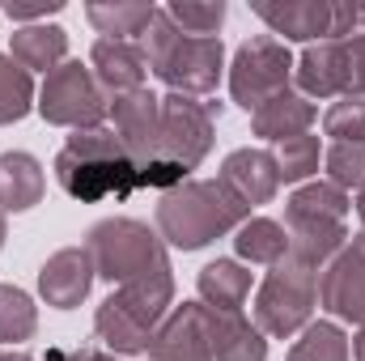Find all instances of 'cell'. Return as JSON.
Instances as JSON below:
<instances>
[{
  "instance_id": "cell-5",
  "label": "cell",
  "mask_w": 365,
  "mask_h": 361,
  "mask_svg": "<svg viewBox=\"0 0 365 361\" xmlns=\"http://www.w3.org/2000/svg\"><path fill=\"white\" fill-rule=\"evenodd\" d=\"M145 56H149V68L158 73V81L170 86V93L204 98L221 86V68H225L221 34L217 39L182 34L166 9H158L149 30H145Z\"/></svg>"
},
{
  "instance_id": "cell-37",
  "label": "cell",
  "mask_w": 365,
  "mask_h": 361,
  "mask_svg": "<svg viewBox=\"0 0 365 361\" xmlns=\"http://www.w3.org/2000/svg\"><path fill=\"white\" fill-rule=\"evenodd\" d=\"M353 357H357V361H365V327L357 332V340H353Z\"/></svg>"
},
{
  "instance_id": "cell-6",
  "label": "cell",
  "mask_w": 365,
  "mask_h": 361,
  "mask_svg": "<svg viewBox=\"0 0 365 361\" xmlns=\"http://www.w3.org/2000/svg\"><path fill=\"white\" fill-rule=\"evenodd\" d=\"M349 191H340L336 183H306L289 195L284 204V230H289V255L310 264V268H327L344 243H349Z\"/></svg>"
},
{
  "instance_id": "cell-2",
  "label": "cell",
  "mask_w": 365,
  "mask_h": 361,
  "mask_svg": "<svg viewBox=\"0 0 365 361\" xmlns=\"http://www.w3.org/2000/svg\"><path fill=\"white\" fill-rule=\"evenodd\" d=\"M251 213L217 179H187L158 200V234L175 251H200L234 234Z\"/></svg>"
},
{
  "instance_id": "cell-10",
  "label": "cell",
  "mask_w": 365,
  "mask_h": 361,
  "mask_svg": "<svg viewBox=\"0 0 365 361\" xmlns=\"http://www.w3.org/2000/svg\"><path fill=\"white\" fill-rule=\"evenodd\" d=\"M38 115L56 128H98L110 115V98L93 81V68L81 60H64L56 73H47L38 90Z\"/></svg>"
},
{
  "instance_id": "cell-24",
  "label": "cell",
  "mask_w": 365,
  "mask_h": 361,
  "mask_svg": "<svg viewBox=\"0 0 365 361\" xmlns=\"http://www.w3.org/2000/svg\"><path fill=\"white\" fill-rule=\"evenodd\" d=\"M153 13L158 9L145 0H93V4H86V17L102 39H128V43L149 30Z\"/></svg>"
},
{
  "instance_id": "cell-21",
  "label": "cell",
  "mask_w": 365,
  "mask_h": 361,
  "mask_svg": "<svg viewBox=\"0 0 365 361\" xmlns=\"http://www.w3.org/2000/svg\"><path fill=\"white\" fill-rule=\"evenodd\" d=\"M314 102L306 98V93H276L272 102H264L255 115H251V132L259 136V141H289V136H302V132H310V123H314Z\"/></svg>"
},
{
  "instance_id": "cell-33",
  "label": "cell",
  "mask_w": 365,
  "mask_h": 361,
  "mask_svg": "<svg viewBox=\"0 0 365 361\" xmlns=\"http://www.w3.org/2000/svg\"><path fill=\"white\" fill-rule=\"evenodd\" d=\"M344 43V98H365V34H349Z\"/></svg>"
},
{
  "instance_id": "cell-1",
  "label": "cell",
  "mask_w": 365,
  "mask_h": 361,
  "mask_svg": "<svg viewBox=\"0 0 365 361\" xmlns=\"http://www.w3.org/2000/svg\"><path fill=\"white\" fill-rule=\"evenodd\" d=\"M56 179L60 187L81 200V204H102V200H128L140 191V171L128 158L123 141L98 123V128H77L64 149L56 153Z\"/></svg>"
},
{
  "instance_id": "cell-26",
  "label": "cell",
  "mask_w": 365,
  "mask_h": 361,
  "mask_svg": "<svg viewBox=\"0 0 365 361\" xmlns=\"http://www.w3.org/2000/svg\"><path fill=\"white\" fill-rule=\"evenodd\" d=\"M34 106H38L34 102V77L13 56H0V128L21 123Z\"/></svg>"
},
{
  "instance_id": "cell-27",
  "label": "cell",
  "mask_w": 365,
  "mask_h": 361,
  "mask_svg": "<svg viewBox=\"0 0 365 361\" xmlns=\"http://www.w3.org/2000/svg\"><path fill=\"white\" fill-rule=\"evenodd\" d=\"M38 332V306L26 289L0 285V345H21Z\"/></svg>"
},
{
  "instance_id": "cell-22",
  "label": "cell",
  "mask_w": 365,
  "mask_h": 361,
  "mask_svg": "<svg viewBox=\"0 0 365 361\" xmlns=\"http://www.w3.org/2000/svg\"><path fill=\"white\" fill-rule=\"evenodd\" d=\"M43 166L38 158L13 149V153H0V213H26L34 204H43Z\"/></svg>"
},
{
  "instance_id": "cell-19",
  "label": "cell",
  "mask_w": 365,
  "mask_h": 361,
  "mask_svg": "<svg viewBox=\"0 0 365 361\" xmlns=\"http://www.w3.org/2000/svg\"><path fill=\"white\" fill-rule=\"evenodd\" d=\"M293 77L306 98H336L344 93V43L327 39V43H310L302 51V60L293 64Z\"/></svg>"
},
{
  "instance_id": "cell-7",
  "label": "cell",
  "mask_w": 365,
  "mask_h": 361,
  "mask_svg": "<svg viewBox=\"0 0 365 361\" xmlns=\"http://www.w3.org/2000/svg\"><path fill=\"white\" fill-rule=\"evenodd\" d=\"M86 251L93 260V272L110 285H132V280L170 272V255H166L162 234L136 217L93 221L90 234H86Z\"/></svg>"
},
{
  "instance_id": "cell-32",
  "label": "cell",
  "mask_w": 365,
  "mask_h": 361,
  "mask_svg": "<svg viewBox=\"0 0 365 361\" xmlns=\"http://www.w3.org/2000/svg\"><path fill=\"white\" fill-rule=\"evenodd\" d=\"M323 132L336 136V145L365 141V98H340L323 115Z\"/></svg>"
},
{
  "instance_id": "cell-15",
  "label": "cell",
  "mask_w": 365,
  "mask_h": 361,
  "mask_svg": "<svg viewBox=\"0 0 365 361\" xmlns=\"http://www.w3.org/2000/svg\"><path fill=\"white\" fill-rule=\"evenodd\" d=\"M93 260L86 247H64V251H56L43 268H38V293H43V302L47 306H56V310H73V306H81L86 298H90L93 289Z\"/></svg>"
},
{
  "instance_id": "cell-39",
  "label": "cell",
  "mask_w": 365,
  "mask_h": 361,
  "mask_svg": "<svg viewBox=\"0 0 365 361\" xmlns=\"http://www.w3.org/2000/svg\"><path fill=\"white\" fill-rule=\"evenodd\" d=\"M4 238H9V225H4V213H0V247H4Z\"/></svg>"
},
{
  "instance_id": "cell-8",
  "label": "cell",
  "mask_w": 365,
  "mask_h": 361,
  "mask_svg": "<svg viewBox=\"0 0 365 361\" xmlns=\"http://www.w3.org/2000/svg\"><path fill=\"white\" fill-rule=\"evenodd\" d=\"M314 302H319V272L284 255L280 264H272L255 293V327L272 340H289L310 327Z\"/></svg>"
},
{
  "instance_id": "cell-13",
  "label": "cell",
  "mask_w": 365,
  "mask_h": 361,
  "mask_svg": "<svg viewBox=\"0 0 365 361\" xmlns=\"http://www.w3.org/2000/svg\"><path fill=\"white\" fill-rule=\"evenodd\" d=\"M319 306L331 319L365 327V230L344 243V251L319 276Z\"/></svg>"
},
{
  "instance_id": "cell-16",
  "label": "cell",
  "mask_w": 365,
  "mask_h": 361,
  "mask_svg": "<svg viewBox=\"0 0 365 361\" xmlns=\"http://www.w3.org/2000/svg\"><path fill=\"white\" fill-rule=\"evenodd\" d=\"M149 361H212L204 332V302H182L162 319L149 345Z\"/></svg>"
},
{
  "instance_id": "cell-14",
  "label": "cell",
  "mask_w": 365,
  "mask_h": 361,
  "mask_svg": "<svg viewBox=\"0 0 365 361\" xmlns=\"http://www.w3.org/2000/svg\"><path fill=\"white\" fill-rule=\"evenodd\" d=\"M217 183L251 213V208L268 204L276 191H280V171H276V158L268 149H234V153L221 162Z\"/></svg>"
},
{
  "instance_id": "cell-29",
  "label": "cell",
  "mask_w": 365,
  "mask_h": 361,
  "mask_svg": "<svg viewBox=\"0 0 365 361\" xmlns=\"http://www.w3.org/2000/svg\"><path fill=\"white\" fill-rule=\"evenodd\" d=\"M272 158H276V171H280V183H302V179H310V175H319L323 149H319V136L302 132V136L280 141V149H276Z\"/></svg>"
},
{
  "instance_id": "cell-23",
  "label": "cell",
  "mask_w": 365,
  "mask_h": 361,
  "mask_svg": "<svg viewBox=\"0 0 365 361\" xmlns=\"http://www.w3.org/2000/svg\"><path fill=\"white\" fill-rule=\"evenodd\" d=\"M195 289H200V302L212 306V310H242L247 298H251V272L242 268L238 260H212L204 264L195 276Z\"/></svg>"
},
{
  "instance_id": "cell-34",
  "label": "cell",
  "mask_w": 365,
  "mask_h": 361,
  "mask_svg": "<svg viewBox=\"0 0 365 361\" xmlns=\"http://www.w3.org/2000/svg\"><path fill=\"white\" fill-rule=\"evenodd\" d=\"M60 9H64V0H4L9 21H34V26H38V17H51Z\"/></svg>"
},
{
  "instance_id": "cell-36",
  "label": "cell",
  "mask_w": 365,
  "mask_h": 361,
  "mask_svg": "<svg viewBox=\"0 0 365 361\" xmlns=\"http://www.w3.org/2000/svg\"><path fill=\"white\" fill-rule=\"evenodd\" d=\"M0 361H34L30 353H17V349H0Z\"/></svg>"
},
{
  "instance_id": "cell-28",
  "label": "cell",
  "mask_w": 365,
  "mask_h": 361,
  "mask_svg": "<svg viewBox=\"0 0 365 361\" xmlns=\"http://www.w3.org/2000/svg\"><path fill=\"white\" fill-rule=\"evenodd\" d=\"M284 361H349V336L340 323L319 319L302 332V340H293Z\"/></svg>"
},
{
  "instance_id": "cell-38",
  "label": "cell",
  "mask_w": 365,
  "mask_h": 361,
  "mask_svg": "<svg viewBox=\"0 0 365 361\" xmlns=\"http://www.w3.org/2000/svg\"><path fill=\"white\" fill-rule=\"evenodd\" d=\"M357 217H361V230H365V187H361V195H357Z\"/></svg>"
},
{
  "instance_id": "cell-30",
  "label": "cell",
  "mask_w": 365,
  "mask_h": 361,
  "mask_svg": "<svg viewBox=\"0 0 365 361\" xmlns=\"http://www.w3.org/2000/svg\"><path fill=\"white\" fill-rule=\"evenodd\" d=\"M166 13H170V21L179 26L182 34L217 39V30H221V21H225V0H208V4H195V0H170Z\"/></svg>"
},
{
  "instance_id": "cell-3",
  "label": "cell",
  "mask_w": 365,
  "mask_h": 361,
  "mask_svg": "<svg viewBox=\"0 0 365 361\" xmlns=\"http://www.w3.org/2000/svg\"><path fill=\"white\" fill-rule=\"evenodd\" d=\"M217 119H221L217 102H200V98H187V93H166L162 98L158 166H149L140 175V191H149V187L153 191H170V187L191 179V171L212 153Z\"/></svg>"
},
{
  "instance_id": "cell-12",
  "label": "cell",
  "mask_w": 365,
  "mask_h": 361,
  "mask_svg": "<svg viewBox=\"0 0 365 361\" xmlns=\"http://www.w3.org/2000/svg\"><path fill=\"white\" fill-rule=\"evenodd\" d=\"M110 132L123 141L128 158L145 175L149 166H158V149H162V98L153 90L110 98Z\"/></svg>"
},
{
  "instance_id": "cell-4",
  "label": "cell",
  "mask_w": 365,
  "mask_h": 361,
  "mask_svg": "<svg viewBox=\"0 0 365 361\" xmlns=\"http://www.w3.org/2000/svg\"><path fill=\"white\" fill-rule=\"evenodd\" d=\"M170 306H175V272H158V276L119 285L98 306L93 332L115 357H136V353H149Z\"/></svg>"
},
{
  "instance_id": "cell-35",
  "label": "cell",
  "mask_w": 365,
  "mask_h": 361,
  "mask_svg": "<svg viewBox=\"0 0 365 361\" xmlns=\"http://www.w3.org/2000/svg\"><path fill=\"white\" fill-rule=\"evenodd\" d=\"M47 361H119V357L102 353V349H64V345H56V349H47Z\"/></svg>"
},
{
  "instance_id": "cell-20",
  "label": "cell",
  "mask_w": 365,
  "mask_h": 361,
  "mask_svg": "<svg viewBox=\"0 0 365 361\" xmlns=\"http://www.w3.org/2000/svg\"><path fill=\"white\" fill-rule=\"evenodd\" d=\"M9 56L26 73H56L64 64V56H68V30L64 26H47V21L21 26L9 39Z\"/></svg>"
},
{
  "instance_id": "cell-31",
  "label": "cell",
  "mask_w": 365,
  "mask_h": 361,
  "mask_svg": "<svg viewBox=\"0 0 365 361\" xmlns=\"http://www.w3.org/2000/svg\"><path fill=\"white\" fill-rule=\"evenodd\" d=\"M327 183H336L340 191L349 187H365V141H349V145H331L327 149Z\"/></svg>"
},
{
  "instance_id": "cell-40",
  "label": "cell",
  "mask_w": 365,
  "mask_h": 361,
  "mask_svg": "<svg viewBox=\"0 0 365 361\" xmlns=\"http://www.w3.org/2000/svg\"><path fill=\"white\" fill-rule=\"evenodd\" d=\"M357 26H365V4H357Z\"/></svg>"
},
{
  "instance_id": "cell-17",
  "label": "cell",
  "mask_w": 365,
  "mask_h": 361,
  "mask_svg": "<svg viewBox=\"0 0 365 361\" xmlns=\"http://www.w3.org/2000/svg\"><path fill=\"white\" fill-rule=\"evenodd\" d=\"M90 68H93V81L102 86V93L119 98V93L145 90L149 56H145V47H136L128 39H98L90 51Z\"/></svg>"
},
{
  "instance_id": "cell-18",
  "label": "cell",
  "mask_w": 365,
  "mask_h": 361,
  "mask_svg": "<svg viewBox=\"0 0 365 361\" xmlns=\"http://www.w3.org/2000/svg\"><path fill=\"white\" fill-rule=\"evenodd\" d=\"M204 332L212 361H268V336L242 319V310H212L204 306Z\"/></svg>"
},
{
  "instance_id": "cell-9",
  "label": "cell",
  "mask_w": 365,
  "mask_h": 361,
  "mask_svg": "<svg viewBox=\"0 0 365 361\" xmlns=\"http://www.w3.org/2000/svg\"><path fill=\"white\" fill-rule=\"evenodd\" d=\"M293 81V56L284 47V39L276 34H255L234 51L230 64V98L242 111H259L264 102H272L276 93L289 90Z\"/></svg>"
},
{
  "instance_id": "cell-25",
  "label": "cell",
  "mask_w": 365,
  "mask_h": 361,
  "mask_svg": "<svg viewBox=\"0 0 365 361\" xmlns=\"http://www.w3.org/2000/svg\"><path fill=\"white\" fill-rule=\"evenodd\" d=\"M234 251L238 260L247 264H280L289 255V230L272 221V217H247L238 230H234Z\"/></svg>"
},
{
  "instance_id": "cell-11",
  "label": "cell",
  "mask_w": 365,
  "mask_h": 361,
  "mask_svg": "<svg viewBox=\"0 0 365 361\" xmlns=\"http://www.w3.org/2000/svg\"><path fill=\"white\" fill-rule=\"evenodd\" d=\"M255 17L272 26V34H284V43H327L349 39L357 26V4L336 0H284V4H255Z\"/></svg>"
}]
</instances>
